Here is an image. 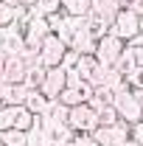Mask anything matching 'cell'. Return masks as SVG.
Listing matches in <instances>:
<instances>
[{
	"label": "cell",
	"instance_id": "cell-7",
	"mask_svg": "<svg viewBox=\"0 0 143 146\" xmlns=\"http://www.w3.org/2000/svg\"><path fill=\"white\" fill-rule=\"evenodd\" d=\"M65 87H68V70H65V68H51L48 76H45V84H42L39 90L45 93L51 101H59V96H62Z\"/></svg>",
	"mask_w": 143,
	"mask_h": 146
},
{
	"label": "cell",
	"instance_id": "cell-29",
	"mask_svg": "<svg viewBox=\"0 0 143 146\" xmlns=\"http://www.w3.org/2000/svg\"><path fill=\"white\" fill-rule=\"evenodd\" d=\"M132 51H135V62H138V68H143V42H140V39L132 42Z\"/></svg>",
	"mask_w": 143,
	"mask_h": 146
},
{
	"label": "cell",
	"instance_id": "cell-36",
	"mask_svg": "<svg viewBox=\"0 0 143 146\" xmlns=\"http://www.w3.org/2000/svg\"><path fill=\"white\" fill-rule=\"evenodd\" d=\"M118 3H121V6H129V3H132V0H118Z\"/></svg>",
	"mask_w": 143,
	"mask_h": 146
},
{
	"label": "cell",
	"instance_id": "cell-20",
	"mask_svg": "<svg viewBox=\"0 0 143 146\" xmlns=\"http://www.w3.org/2000/svg\"><path fill=\"white\" fill-rule=\"evenodd\" d=\"M138 68V62H135V51H132V45H126V51L121 54V59H118V65H115V70L124 73V76H129V73Z\"/></svg>",
	"mask_w": 143,
	"mask_h": 146
},
{
	"label": "cell",
	"instance_id": "cell-32",
	"mask_svg": "<svg viewBox=\"0 0 143 146\" xmlns=\"http://www.w3.org/2000/svg\"><path fill=\"white\" fill-rule=\"evenodd\" d=\"M6 62H9V56L0 51V76H3V70H6Z\"/></svg>",
	"mask_w": 143,
	"mask_h": 146
},
{
	"label": "cell",
	"instance_id": "cell-18",
	"mask_svg": "<svg viewBox=\"0 0 143 146\" xmlns=\"http://www.w3.org/2000/svg\"><path fill=\"white\" fill-rule=\"evenodd\" d=\"M17 110L20 107H11V104H3L0 107V132L14 129V124H17Z\"/></svg>",
	"mask_w": 143,
	"mask_h": 146
},
{
	"label": "cell",
	"instance_id": "cell-4",
	"mask_svg": "<svg viewBox=\"0 0 143 146\" xmlns=\"http://www.w3.org/2000/svg\"><path fill=\"white\" fill-rule=\"evenodd\" d=\"M124 51H126L124 39L115 36V34H107L104 39H98V45H95V59H98V65H104V68H115Z\"/></svg>",
	"mask_w": 143,
	"mask_h": 146
},
{
	"label": "cell",
	"instance_id": "cell-14",
	"mask_svg": "<svg viewBox=\"0 0 143 146\" xmlns=\"http://www.w3.org/2000/svg\"><path fill=\"white\" fill-rule=\"evenodd\" d=\"M124 6L118 3V0H93V14H98V17H104V20H115V14L121 11Z\"/></svg>",
	"mask_w": 143,
	"mask_h": 146
},
{
	"label": "cell",
	"instance_id": "cell-10",
	"mask_svg": "<svg viewBox=\"0 0 143 146\" xmlns=\"http://www.w3.org/2000/svg\"><path fill=\"white\" fill-rule=\"evenodd\" d=\"M25 48H28V45H25L23 31H20V28H14V25H9V36H6V42L0 45V51H3L6 56H20Z\"/></svg>",
	"mask_w": 143,
	"mask_h": 146
},
{
	"label": "cell",
	"instance_id": "cell-28",
	"mask_svg": "<svg viewBox=\"0 0 143 146\" xmlns=\"http://www.w3.org/2000/svg\"><path fill=\"white\" fill-rule=\"evenodd\" d=\"M132 141H135L138 146H143V121L132 124Z\"/></svg>",
	"mask_w": 143,
	"mask_h": 146
},
{
	"label": "cell",
	"instance_id": "cell-2",
	"mask_svg": "<svg viewBox=\"0 0 143 146\" xmlns=\"http://www.w3.org/2000/svg\"><path fill=\"white\" fill-rule=\"evenodd\" d=\"M112 104H115V110H118L121 121H126V124H138V121H143V104H140L138 90H132V87L118 90Z\"/></svg>",
	"mask_w": 143,
	"mask_h": 146
},
{
	"label": "cell",
	"instance_id": "cell-35",
	"mask_svg": "<svg viewBox=\"0 0 143 146\" xmlns=\"http://www.w3.org/2000/svg\"><path fill=\"white\" fill-rule=\"evenodd\" d=\"M121 146H138V143H135V141H132V138H129V141H126V143H121Z\"/></svg>",
	"mask_w": 143,
	"mask_h": 146
},
{
	"label": "cell",
	"instance_id": "cell-33",
	"mask_svg": "<svg viewBox=\"0 0 143 146\" xmlns=\"http://www.w3.org/2000/svg\"><path fill=\"white\" fill-rule=\"evenodd\" d=\"M0 3H6V6H14V9H17V6H23V0H0Z\"/></svg>",
	"mask_w": 143,
	"mask_h": 146
},
{
	"label": "cell",
	"instance_id": "cell-21",
	"mask_svg": "<svg viewBox=\"0 0 143 146\" xmlns=\"http://www.w3.org/2000/svg\"><path fill=\"white\" fill-rule=\"evenodd\" d=\"M118 121H121V115H118L115 104H104L98 110V127H115Z\"/></svg>",
	"mask_w": 143,
	"mask_h": 146
},
{
	"label": "cell",
	"instance_id": "cell-9",
	"mask_svg": "<svg viewBox=\"0 0 143 146\" xmlns=\"http://www.w3.org/2000/svg\"><path fill=\"white\" fill-rule=\"evenodd\" d=\"M28 87L25 84H3L0 87V98H3V104H11V107H23L25 104V98H28Z\"/></svg>",
	"mask_w": 143,
	"mask_h": 146
},
{
	"label": "cell",
	"instance_id": "cell-17",
	"mask_svg": "<svg viewBox=\"0 0 143 146\" xmlns=\"http://www.w3.org/2000/svg\"><path fill=\"white\" fill-rule=\"evenodd\" d=\"M34 124H36V115L25 107V104H23V107L17 110V124H14V129H20V132H31V129H34Z\"/></svg>",
	"mask_w": 143,
	"mask_h": 146
},
{
	"label": "cell",
	"instance_id": "cell-34",
	"mask_svg": "<svg viewBox=\"0 0 143 146\" xmlns=\"http://www.w3.org/2000/svg\"><path fill=\"white\" fill-rule=\"evenodd\" d=\"M36 3H39V0H23V6H28V9H34Z\"/></svg>",
	"mask_w": 143,
	"mask_h": 146
},
{
	"label": "cell",
	"instance_id": "cell-30",
	"mask_svg": "<svg viewBox=\"0 0 143 146\" xmlns=\"http://www.w3.org/2000/svg\"><path fill=\"white\" fill-rule=\"evenodd\" d=\"M81 82H84V79H81L76 70H68V87H79Z\"/></svg>",
	"mask_w": 143,
	"mask_h": 146
},
{
	"label": "cell",
	"instance_id": "cell-25",
	"mask_svg": "<svg viewBox=\"0 0 143 146\" xmlns=\"http://www.w3.org/2000/svg\"><path fill=\"white\" fill-rule=\"evenodd\" d=\"M79 59H81V54L73 51V48H68V54H65V59H62V68H65V70H76Z\"/></svg>",
	"mask_w": 143,
	"mask_h": 146
},
{
	"label": "cell",
	"instance_id": "cell-31",
	"mask_svg": "<svg viewBox=\"0 0 143 146\" xmlns=\"http://www.w3.org/2000/svg\"><path fill=\"white\" fill-rule=\"evenodd\" d=\"M129 9H132L135 14H140V17H143V0H132V3H129Z\"/></svg>",
	"mask_w": 143,
	"mask_h": 146
},
{
	"label": "cell",
	"instance_id": "cell-15",
	"mask_svg": "<svg viewBox=\"0 0 143 146\" xmlns=\"http://www.w3.org/2000/svg\"><path fill=\"white\" fill-rule=\"evenodd\" d=\"M87 31L93 39H104V36L109 34V20L98 17V14H90L87 17Z\"/></svg>",
	"mask_w": 143,
	"mask_h": 146
},
{
	"label": "cell",
	"instance_id": "cell-38",
	"mask_svg": "<svg viewBox=\"0 0 143 146\" xmlns=\"http://www.w3.org/2000/svg\"><path fill=\"white\" fill-rule=\"evenodd\" d=\"M104 146H115V143H104Z\"/></svg>",
	"mask_w": 143,
	"mask_h": 146
},
{
	"label": "cell",
	"instance_id": "cell-13",
	"mask_svg": "<svg viewBox=\"0 0 143 146\" xmlns=\"http://www.w3.org/2000/svg\"><path fill=\"white\" fill-rule=\"evenodd\" d=\"M25 107L31 110L34 115H48V110H51V98H48L42 90H31V93H28V98H25Z\"/></svg>",
	"mask_w": 143,
	"mask_h": 146
},
{
	"label": "cell",
	"instance_id": "cell-23",
	"mask_svg": "<svg viewBox=\"0 0 143 146\" xmlns=\"http://www.w3.org/2000/svg\"><path fill=\"white\" fill-rule=\"evenodd\" d=\"M20 17V6H6V3H0V28H9V25H14Z\"/></svg>",
	"mask_w": 143,
	"mask_h": 146
},
{
	"label": "cell",
	"instance_id": "cell-26",
	"mask_svg": "<svg viewBox=\"0 0 143 146\" xmlns=\"http://www.w3.org/2000/svg\"><path fill=\"white\" fill-rule=\"evenodd\" d=\"M126 82H129L132 90H143V68H135V70L126 76Z\"/></svg>",
	"mask_w": 143,
	"mask_h": 146
},
{
	"label": "cell",
	"instance_id": "cell-16",
	"mask_svg": "<svg viewBox=\"0 0 143 146\" xmlns=\"http://www.w3.org/2000/svg\"><path fill=\"white\" fill-rule=\"evenodd\" d=\"M45 76H48V68H45V65L28 68V76H25V87H28V90H39V87L45 84Z\"/></svg>",
	"mask_w": 143,
	"mask_h": 146
},
{
	"label": "cell",
	"instance_id": "cell-37",
	"mask_svg": "<svg viewBox=\"0 0 143 146\" xmlns=\"http://www.w3.org/2000/svg\"><path fill=\"white\" fill-rule=\"evenodd\" d=\"M138 96H140V104H143V90H138Z\"/></svg>",
	"mask_w": 143,
	"mask_h": 146
},
{
	"label": "cell",
	"instance_id": "cell-19",
	"mask_svg": "<svg viewBox=\"0 0 143 146\" xmlns=\"http://www.w3.org/2000/svg\"><path fill=\"white\" fill-rule=\"evenodd\" d=\"M0 143L3 146H28V132H20V129L0 132Z\"/></svg>",
	"mask_w": 143,
	"mask_h": 146
},
{
	"label": "cell",
	"instance_id": "cell-3",
	"mask_svg": "<svg viewBox=\"0 0 143 146\" xmlns=\"http://www.w3.org/2000/svg\"><path fill=\"white\" fill-rule=\"evenodd\" d=\"M20 31H23V36H25V45H28V48H34V51H39V48H42V42L54 34V28H51L48 17H45V14H36V11H31L28 23H25Z\"/></svg>",
	"mask_w": 143,
	"mask_h": 146
},
{
	"label": "cell",
	"instance_id": "cell-5",
	"mask_svg": "<svg viewBox=\"0 0 143 146\" xmlns=\"http://www.w3.org/2000/svg\"><path fill=\"white\" fill-rule=\"evenodd\" d=\"M70 129L73 132H81V135H93L98 129V112L90 107V104H79L70 110Z\"/></svg>",
	"mask_w": 143,
	"mask_h": 146
},
{
	"label": "cell",
	"instance_id": "cell-11",
	"mask_svg": "<svg viewBox=\"0 0 143 146\" xmlns=\"http://www.w3.org/2000/svg\"><path fill=\"white\" fill-rule=\"evenodd\" d=\"M95 45H98V39H93L87 31V20H84V25L76 31V36H73L70 48L73 51H79V54H95Z\"/></svg>",
	"mask_w": 143,
	"mask_h": 146
},
{
	"label": "cell",
	"instance_id": "cell-6",
	"mask_svg": "<svg viewBox=\"0 0 143 146\" xmlns=\"http://www.w3.org/2000/svg\"><path fill=\"white\" fill-rule=\"evenodd\" d=\"M68 54V45L59 39L56 34H51L45 42H42V48H39V59H42V65L51 70V68H62V59Z\"/></svg>",
	"mask_w": 143,
	"mask_h": 146
},
{
	"label": "cell",
	"instance_id": "cell-12",
	"mask_svg": "<svg viewBox=\"0 0 143 146\" xmlns=\"http://www.w3.org/2000/svg\"><path fill=\"white\" fill-rule=\"evenodd\" d=\"M62 11L68 17H79L87 20L93 14V0H62Z\"/></svg>",
	"mask_w": 143,
	"mask_h": 146
},
{
	"label": "cell",
	"instance_id": "cell-1",
	"mask_svg": "<svg viewBox=\"0 0 143 146\" xmlns=\"http://www.w3.org/2000/svg\"><path fill=\"white\" fill-rule=\"evenodd\" d=\"M140 25H143V17L135 14L129 6H124V9L115 14V20L109 23V34L121 36L124 42H135V39L140 36Z\"/></svg>",
	"mask_w": 143,
	"mask_h": 146
},
{
	"label": "cell",
	"instance_id": "cell-8",
	"mask_svg": "<svg viewBox=\"0 0 143 146\" xmlns=\"http://www.w3.org/2000/svg\"><path fill=\"white\" fill-rule=\"evenodd\" d=\"M25 76H28V65L23 56H9L6 62V70H3V84H25Z\"/></svg>",
	"mask_w": 143,
	"mask_h": 146
},
{
	"label": "cell",
	"instance_id": "cell-39",
	"mask_svg": "<svg viewBox=\"0 0 143 146\" xmlns=\"http://www.w3.org/2000/svg\"><path fill=\"white\" fill-rule=\"evenodd\" d=\"M0 107H3V98H0Z\"/></svg>",
	"mask_w": 143,
	"mask_h": 146
},
{
	"label": "cell",
	"instance_id": "cell-27",
	"mask_svg": "<svg viewBox=\"0 0 143 146\" xmlns=\"http://www.w3.org/2000/svg\"><path fill=\"white\" fill-rule=\"evenodd\" d=\"M73 146H101L93 135H81V132H76V141H73Z\"/></svg>",
	"mask_w": 143,
	"mask_h": 146
},
{
	"label": "cell",
	"instance_id": "cell-22",
	"mask_svg": "<svg viewBox=\"0 0 143 146\" xmlns=\"http://www.w3.org/2000/svg\"><path fill=\"white\" fill-rule=\"evenodd\" d=\"M95 65H98V59H95V54H81V59H79V65H76V73L87 82L90 73L95 70Z\"/></svg>",
	"mask_w": 143,
	"mask_h": 146
},
{
	"label": "cell",
	"instance_id": "cell-24",
	"mask_svg": "<svg viewBox=\"0 0 143 146\" xmlns=\"http://www.w3.org/2000/svg\"><path fill=\"white\" fill-rule=\"evenodd\" d=\"M31 11H36V14H45V17L59 14V11H62V0H39Z\"/></svg>",
	"mask_w": 143,
	"mask_h": 146
}]
</instances>
